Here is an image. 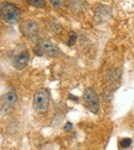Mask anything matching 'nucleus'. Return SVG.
Instances as JSON below:
<instances>
[{
	"label": "nucleus",
	"instance_id": "9b49d317",
	"mask_svg": "<svg viewBox=\"0 0 134 150\" xmlns=\"http://www.w3.org/2000/svg\"><path fill=\"white\" fill-rule=\"evenodd\" d=\"M132 144V140L130 138H124L121 141V146L123 148H129Z\"/></svg>",
	"mask_w": 134,
	"mask_h": 150
},
{
	"label": "nucleus",
	"instance_id": "f03ea898",
	"mask_svg": "<svg viewBox=\"0 0 134 150\" xmlns=\"http://www.w3.org/2000/svg\"><path fill=\"white\" fill-rule=\"evenodd\" d=\"M0 18L6 23L15 24L18 23L21 19V11L16 5L6 3L0 7Z\"/></svg>",
	"mask_w": 134,
	"mask_h": 150
},
{
	"label": "nucleus",
	"instance_id": "9d476101",
	"mask_svg": "<svg viewBox=\"0 0 134 150\" xmlns=\"http://www.w3.org/2000/svg\"><path fill=\"white\" fill-rule=\"evenodd\" d=\"M76 39H78V35H76V33H74V32H70L69 33V39H68L67 44H68L69 46L74 45L76 42Z\"/></svg>",
	"mask_w": 134,
	"mask_h": 150
},
{
	"label": "nucleus",
	"instance_id": "1a4fd4ad",
	"mask_svg": "<svg viewBox=\"0 0 134 150\" xmlns=\"http://www.w3.org/2000/svg\"><path fill=\"white\" fill-rule=\"evenodd\" d=\"M28 4L32 5L37 8H43L46 6V1L44 0H27Z\"/></svg>",
	"mask_w": 134,
	"mask_h": 150
},
{
	"label": "nucleus",
	"instance_id": "f257e3e1",
	"mask_svg": "<svg viewBox=\"0 0 134 150\" xmlns=\"http://www.w3.org/2000/svg\"><path fill=\"white\" fill-rule=\"evenodd\" d=\"M50 107V93L46 88L36 91L33 97V108L39 114L46 113Z\"/></svg>",
	"mask_w": 134,
	"mask_h": 150
},
{
	"label": "nucleus",
	"instance_id": "39448f33",
	"mask_svg": "<svg viewBox=\"0 0 134 150\" xmlns=\"http://www.w3.org/2000/svg\"><path fill=\"white\" fill-rule=\"evenodd\" d=\"M16 103H17V94H16V91L13 88H11L2 96V100H1L2 111L4 113L11 112L15 107Z\"/></svg>",
	"mask_w": 134,
	"mask_h": 150
},
{
	"label": "nucleus",
	"instance_id": "0eeeda50",
	"mask_svg": "<svg viewBox=\"0 0 134 150\" xmlns=\"http://www.w3.org/2000/svg\"><path fill=\"white\" fill-rule=\"evenodd\" d=\"M29 62V54L25 50L18 52L13 59V66L17 70H23Z\"/></svg>",
	"mask_w": 134,
	"mask_h": 150
},
{
	"label": "nucleus",
	"instance_id": "f8f14e48",
	"mask_svg": "<svg viewBox=\"0 0 134 150\" xmlns=\"http://www.w3.org/2000/svg\"><path fill=\"white\" fill-rule=\"evenodd\" d=\"M50 2L55 8H59L63 4V0H50Z\"/></svg>",
	"mask_w": 134,
	"mask_h": 150
},
{
	"label": "nucleus",
	"instance_id": "6e6552de",
	"mask_svg": "<svg viewBox=\"0 0 134 150\" xmlns=\"http://www.w3.org/2000/svg\"><path fill=\"white\" fill-rule=\"evenodd\" d=\"M110 17V9L106 5H99L95 11V19L99 22L106 21Z\"/></svg>",
	"mask_w": 134,
	"mask_h": 150
},
{
	"label": "nucleus",
	"instance_id": "7ed1b4c3",
	"mask_svg": "<svg viewBox=\"0 0 134 150\" xmlns=\"http://www.w3.org/2000/svg\"><path fill=\"white\" fill-rule=\"evenodd\" d=\"M35 54H38V56H46L56 58V57L60 56L61 52L52 41L42 39L35 46Z\"/></svg>",
	"mask_w": 134,
	"mask_h": 150
},
{
	"label": "nucleus",
	"instance_id": "ddd939ff",
	"mask_svg": "<svg viewBox=\"0 0 134 150\" xmlns=\"http://www.w3.org/2000/svg\"><path fill=\"white\" fill-rule=\"evenodd\" d=\"M71 129H72V123L71 122H67L66 125L64 127V131H66V132L71 131Z\"/></svg>",
	"mask_w": 134,
	"mask_h": 150
},
{
	"label": "nucleus",
	"instance_id": "423d86ee",
	"mask_svg": "<svg viewBox=\"0 0 134 150\" xmlns=\"http://www.w3.org/2000/svg\"><path fill=\"white\" fill-rule=\"evenodd\" d=\"M22 34L27 38H33L38 34V25L34 21H26L20 26Z\"/></svg>",
	"mask_w": 134,
	"mask_h": 150
},
{
	"label": "nucleus",
	"instance_id": "20e7f679",
	"mask_svg": "<svg viewBox=\"0 0 134 150\" xmlns=\"http://www.w3.org/2000/svg\"><path fill=\"white\" fill-rule=\"evenodd\" d=\"M84 101L87 108L93 113H97L99 110V98L94 88H87L84 92Z\"/></svg>",
	"mask_w": 134,
	"mask_h": 150
}]
</instances>
